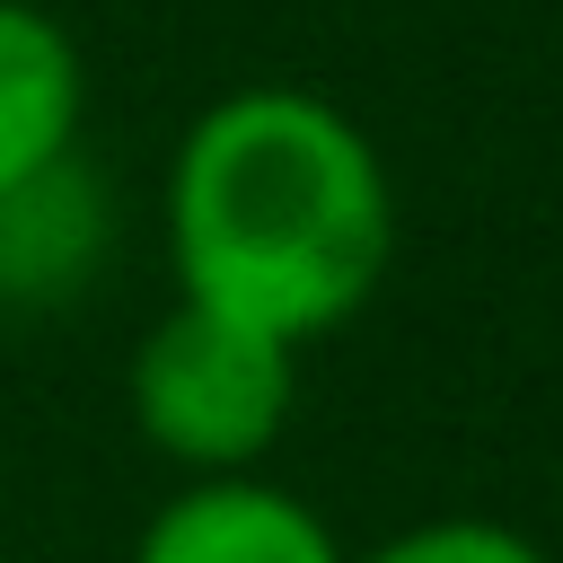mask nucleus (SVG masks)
Returning <instances> with one entry per match:
<instances>
[{"mask_svg":"<svg viewBox=\"0 0 563 563\" xmlns=\"http://www.w3.org/2000/svg\"><path fill=\"white\" fill-rule=\"evenodd\" d=\"M106 185L70 158L35 167L26 185L0 194V299H62L97 273L106 255Z\"/></svg>","mask_w":563,"mask_h":563,"instance_id":"obj_5","label":"nucleus"},{"mask_svg":"<svg viewBox=\"0 0 563 563\" xmlns=\"http://www.w3.org/2000/svg\"><path fill=\"white\" fill-rule=\"evenodd\" d=\"M396 194L369 132L317 88H229L167 158L176 299L273 343L334 334L387 273Z\"/></svg>","mask_w":563,"mask_h":563,"instance_id":"obj_1","label":"nucleus"},{"mask_svg":"<svg viewBox=\"0 0 563 563\" xmlns=\"http://www.w3.org/2000/svg\"><path fill=\"white\" fill-rule=\"evenodd\" d=\"M132 422L194 475H246L290 422V343L176 299L132 352Z\"/></svg>","mask_w":563,"mask_h":563,"instance_id":"obj_2","label":"nucleus"},{"mask_svg":"<svg viewBox=\"0 0 563 563\" xmlns=\"http://www.w3.org/2000/svg\"><path fill=\"white\" fill-rule=\"evenodd\" d=\"M361 563H545L519 528H493V519H431V528H405L387 537L378 554Z\"/></svg>","mask_w":563,"mask_h":563,"instance_id":"obj_6","label":"nucleus"},{"mask_svg":"<svg viewBox=\"0 0 563 563\" xmlns=\"http://www.w3.org/2000/svg\"><path fill=\"white\" fill-rule=\"evenodd\" d=\"M132 563H343L334 528L255 475H194L150 528Z\"/></svg>","mask_w":563,"mask_h":563,"instance_id":"obj_3","label":"nucleus"},{"mask_svg":"<svg viewBox=\"0 0 563 563\" xmlns=\"http://www.w3.org/2000/svg\"><path fill=\"white\" fill-rule=\"evenodd\" d=\"M79 106H88V70L70 26L35 0H0V194L70 158Z\"/></svg>","mask_w":563,"mask_h":563,"instance_id":"obj_4","label":"nucleus"}]
</instances>
